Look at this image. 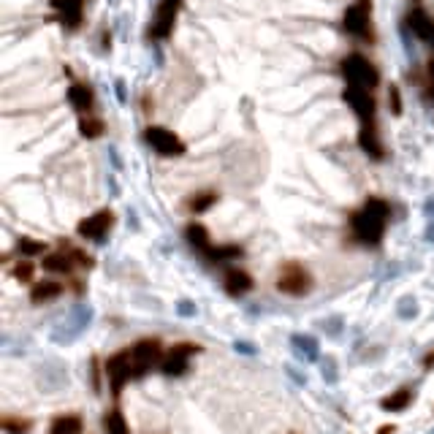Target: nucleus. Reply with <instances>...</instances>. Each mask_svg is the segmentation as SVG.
<instances>
[{"instance_id":"nucleus-1","label":"nucleus","mask_w":434,"mask_h":434,"mask_svg":"<svg viewBox=\"0 0 434 434\" xmlns=\"http://www.w3.org/2000/svg\"><path fill=\"white\" fill-rule=\"evenodd\" d=\"M388 217H391L388 201L380 198V196H369L364 201V207L358 209V212H353L351 217L353 239L361 242V245H380L383 236H386Z\"/></svg>"},{"instance_id":"nucleus-2","label":"nucleus","mask_w":434,"mask_h":434,"mask_svg":"<svg viewBox=\"0 0 434 434\" xmlns=\"http://www.w3.org/2000/svg\"><path fill=\"white\" fill-rule=\"evenodd\" d=\"M93 315H95V310H93L90 304H74V307L68 310V315L52 329V342H57V345H71L76 337H82L84 331L90 329Z\"/></svg>"},{"instance_id":"nucleus-3","label":"nucleus","mask_w":434,"mask_h":434,"mask_svg":"<svg viewBox=\"0 0 434 434\" xmlns=\"http://www.w3.org/2000/svg\"><path fill=\"white\" fill-rule=\"evenodd\" d=\"M158 364H163V345L158 337H144L130 348V377L133 380L144 377Z\"/></svg>"},{"instance_id":"nucleus-4","label":"nucleus","mask_w":434,"mask_h":434,"mask_svg":"<svg viewBox=\"0 0 434 434\" xmlns=\"http://www.w3.org/2000/svg\"><path fill=\"white\" fill-rule=\"evenodd\" d=\"M312 274L307 266L296 264V261H288L283 269H280V277H277V290L285 293V296H293V299H301L312 290Z\"/></svg>"},{"instance_id":"nucleus-5","label":"nucleus","mask_w":434,"mask_h":434,"mask_svg":"<svg viewBox=\"0 0 434 434\" xmlns=\"http://www.w3.org/2000/svg\"><path fill=\"white\" fill-rule=\"evenodd\" d=\"M342 76L348 79V84H355V87H367V90H374L377 82H380V74H377V68H374L372 62L367 60L364 55H358V52H353L348 55L345 60H342Z\"/></svg>"},{"instance_id":"nucleus-6","label":"nucleus","mask_w":434,"mask_h":434,"mask_svg":"<svg viewBox=\"0 0 434 434\" xmlns=\"http://www.w3.org/2000/svg\"><path fill=\"white\" fill-rule=\"evenodd\" d=\"M345 30L355 36L358 41H372V11H369V0H355L348 6L345 17H342Z\"/></svg>"},{"instance_id":"nucleus-7","label":"nucleus","mask_w":434,"mask_h":434,"mask_svg":"<svg viewBox=\"0 0 434 434\" xmlns=\"http://www.w3.org/2000/svg\"><path fill=\"white\" fill-rule=\"evenodd\" d=\"M144 139L147 144L152 147L158 155H163V158H179V155H185V142L174 133V130H168L163 125H149L144 130Z\"/></svg>"},{"instance_id":"nucleus-8","label":"nucleus","mask_w":434,"mask_h":434,"mask_svg":"<svg viewBox=\"0 0 434 434\" xmlns=\"http://www.w3.org/2000/svg\"><path fill=\"white\" fill-rule=\"evenodd\" d=\"M179 6L182 0H161L158 3V11H155V20H152V27H149V39L155 41H165L177 25V17H179Z\"/></svg>"},{"instance_id":"nucleus-9","label":"nucleus","mask_w":434,"mask_h":434,"mask_svg":"<svg viewBox=\"0 0 434 434\" xmlns=\"http://www.w3.org/2000/svg\"><path fill=\"white\" fill-rule=\"evenodd\" d=\"M196 353H201V345H193V342H179V345H174L168 355L163 358V364H161V369H163L165 377H179V374L187 372V367H190V358L196 355Z\"/></svg>"},{"instance_id":"nucleus-10","label":"nucleus","mask_w":434,"mask_h":434,"mask_svg":"<svg viewBox=\"0 0 434 434\" xmlns=\"http://www.w3.org/2000/svg\"><path fill=\"white\" fill-rule=\"evenodd\" d=\"M106 374H109V386H111V393L114 399L123 393L125 383L133 380L130 377V351H120L114 355L106 358Z\"/></svg>"},{"instance_id":"nucleus-11","label":"nucleus","mask_w":434,"mask_h":434,"mask_svg":"<svg viewBox=\"0 0 434 434\" xmlns=\"http://www.w3.org/2000/svg\"><path fill=\"white\" fill-rule=\"evenodd\" d=\"M114 226V212L111 209H101V212H95V215H90V217H84L82 223H79V236L82 239H90V242H104L106 236H109V231Z\"/></svg>"},{"instance_id":"nucleus-12","label":"nucleus","mask_w":434,"mask_h":434,"mask_svg":"<svg viewBox=\"0 0 434 434\" xmlns=\"http://www.w3.org/2000/svg\"><path fill=\"white\" fill-rule=\"evenodd\" d=\"M345 101L351 104V109L358 114L361 123H374V95L372 90L367 87H355V84H348L345 87Z\"/></svg>"},{"instance_id":"nucleus-13","label":"nucleus","mask_w":434,"mask_h":434,"mask_svg":"<svg viewBox=\"0 0 434 434\" xmlns=\"http://www.w3.org/2000/svg\"><path fill=\"white\" fill-rule=\"evenodd\" d=\"M358 144H361V149H364L369 158H374V161H383V158H386V147H383V142H380L377 123H361Z\"/></svg>"},{"instance_id":"nucleus-14","label":"nucleus","mask_w":434,"mask_h":434,"mask_svg":"<svg viewBox=\"0 0 434 434\" xmlns=\"http://www.w3.org/2000/svg\"><path fill=\"white\" fill-rule=\"evenodd\" d=\"M290 348L301 361H320V345L312 334H290Z\"/></svg>"},{"instance_id":"nucleus-15","label":"nucleus","mask_w":434,"mask_h":434,"mask_svg":"<svg viewBox=\"0 0 434 434\" xmlns=\"http://www.w3.org/2000/svg\"><path fill=\"white\" fill-rule=\"evenodd\" d=\"M68 386V372L60 364H43V369L39 372V388L41 391H60Z\"/></svg>"},{"instance_id":"nucleus-16","label":"nucleus","mask_w":434,"mask_h":434,"mask_svg":"<svg viewBox=\"0 0 434 434\" xmlns=\"http://www.w3.org/2000/svg\"><path fill=\"white\" fill-rule=\"evenodd\" d=\"M252 277H250V271L245 269H228L226 271V280H223V288H226L228 296H245V293H250L252 290Z\"/></svg>"},{"instance_id":"nucleus-17","label":"nucleus","mask_w":434,"mask_h":434,"mask_svg":"<svg viewBox=\"0 0 434 434\" xmlns=\"http://www.w3.org/2000/svg\"><path fill=\"white\" fill-rule=\"evenodd\" d=\"M407 22L413 27V33L421 39V41H434V20L423 11V8H410L407 11Z\"/></svg>"},{"instance_id":"nucleus-18","label":"nucleus","mask_w":434,"mask_h":434,"mask_svg":"<svg viewBox=\"0 0 434 434\" xmlns=\"http://www.w3.org/2000/svg\"><path fill=\"white\" fill-rule=\"evenodd\" d=\"M68 104L74 106L79 114H90L93 111V106H95V95H93V90L87 87V84H71L68 87Z\"/></svg>"},{"instance_id":"nucleus-19","label":"nucleus","mask_w":434,"mask_h":434,"mask_svg":"<svg viewBox=\"0 0 434 434\" xmlns=\"http://www.w3.org/2000/svg\"><path fill=\"white\" fill-rule=\"evenodd\" d=\"M57 296H62V283H57V280H43V283L33 285V290H30V301L33 304L55 301Z\"/></svg>"},{"instance_id":"nucleus-20","label":"nucleus","mask_w":434,"mask_h":434,"mask_svg":"<svg viewBox=\"0 0 434 434\" xmlns=\"http://www.w3.org/2000/svg\"><path fill=\"white\" fill-rule=\"evenodd\" d=\"M41 266L43 271H52V274H71L76 264H74L71 252H46Z\"/></svg>"},{"instance_id":"nucleus-21","label":"nucleus","mask_w":434,"mask_h":434,"mask_svg":"<svg viewBox=\"0 0 434 434\" xmlns=\"http://www.w3.org/2000/svg\"><path fill=\"white\" fill-rule=\"evenodd\" d=\"M410 405H413V391H410V388H396L393 393L383 396V402H380V407H383L386 413H402V410H407Z\"/></svg>"},{"instance_id":"nucleus-22","label":"nucleus","mask_w":434,"mask_h":434,"mask_svg":"<svg viewBox=\"0 0 434 434\" xmlns=\"http://www.w3.org/2000/svg\"><path fill=\"white\" fill-rule=\"evenodd\" d=\"M185 236H187V242L198 250V252H204V255L215 247V245H212V239H209V231L201 226V223H190V226L185 228Z\"/></svg>"},{"instance_id":"nucleus-23","label":"nucleus","mask_w":434,"mask_h":434,"mask_svg":"<svg viewBox=\"0 0 434 434\" xmlns=\"http://www.w3.org/2000/svg\"><path fill=\"white\" fill-rule=\"evenodd\" d=\"M217 204V193L215 190H198V193H193L190 198H187V209L193 212V215H204L209 209Z\"/></svg>"},{"instance_id":"nucleus-24","label":"nucleus","mask_w":434,"mask_h":434,"mask_svg":"<svg viewBox=\"0 0 434 434\" xmlns=\"http://www.w3.org/2000/svg\"><path fill=\"white\" fill-rule=\"evenodd\" d=\"M49 434H82V418L74 413L57 415L49 426Z\"/></svg>"},{"instance_id":"nucleus-25","label":"nucleus","mask_w":434,"mask_h":434,"mask_svg":"<svg viewBox=\"0 0 434 434\" xmlns=\"http://www.w3.org/2000/svg\"><path fill=\"white\" fill-rule=\"evenodd\" d=\"M0 429L6 434H30L33 432V421H30V418L3 415V418H0Z\"/></svg>"},{"instance_id":"nucleus-26","label":"nucleus","mask_w":434,"mask_h":434,"mask_svg":"<svg viewBox=\"0 0 434 434\" xmlns=\"http://www.w3.org/2000/svg\"><path fill=\"white\" fill-rule=\"evenodd\" d=\"M104 429H106V434H130V426H128L125 415L120 413L117 407L104 415Z\"/></svg>"},{"instance_id":"nucleus-27","label":"nucleus","mask_w":434,"mask_h":434,"mask_svg":"<svg viewBox=\"0 0 434 434\" xmlns=\"http://www.w3.org/2000/svg\"><path fill=\"white\" fill-rule=\"evenodd\" d=\"M104 130H106L104 120H98L93 114H84L82 120H79V133H82L84 139H101Z\"/></svg>"},{"instance_id":"nucleus-28","label":"nucleus","mask_w":434,"mask_h":434,"mask_svg":"<svg viewBox=\"0 0 434 434\" xmlns=\"http://www.w3.org/2000/svg\"><path fill=\"white\" fill-rule=\"evenodd\" d=\"M242 255H245V250L239 245H220V247H212L207 252V258H212V261H231V258H242Z\"/></svg>"},{"instance_id":"nucleus-29","label":"nucleus","mask_w":434,"mask_h":434,"mask_svg":"<svg viewBox=\"0 0 434 434\" xmlns=\"http://www.w3.org/2000/svg\"><path fill=\"white\" fill-rule=\"evenodd\" d=\"M17 252L20 255H43V252H49V247L39 242V239H30V236H22L20 242H17Z\"/></svg>"},{"instance_id":"nucleus-30","label":"nucleus","mask_w":434,"mask_h":434,"mask_svg":"<svg viewBox=\"0 0 434 434\" xmlns=\"http://www.w3.org/2000/svg\"><path fill=\"white\" fill-rule=\"evenodd\" d=\"M418 301H415V296H402L399 299V304H396V315L402 318V320H413L418 318Z\"/></svg>"},{"instance_id":"nucleus-31","label":"nucleus","mask_w":434,"mask_h":434,"mask_svg":"<svg viewBox=\"0 0 434 434\" xmlns=\"http://www.w3.org/2000/svg\"><path fill=\"white\" fill-rule=\"evenodd\" d=\"M320 374H323L326 386H337V383H339V367H337V358L326 355V358L320 361Z\"/></svg>"},{"instance_id":"nucleus-32","label":"nucleus","mask_w":434,"mask_h":434,"mask_svg":"<svg viewBox=\"0 0 434 434\" xmlns=\"http://www.w3.org/2000/svg\"><path fill=\"white\" fill-rule=\"evenodd\" d=\"M320 329L326 331L329 337H339V334H342V329H345V320H342L339 315H331V318H326V320L320 323Z\"/></svg>"},{"instance_id":"nucleus-33","label":"nucleus","mask_w":434,"mask_h":434,"mask_svg":"<svg viewBox=\"0 0 434 434\" xmlns=\"http://www.w3.org/2000/svg\"><path fill=\"white\" fill-rule=\"evenodd\" d=\"M11 274H14L17 283H30V280H33V264H30V261H20Z\"/></svg>"},{"instance_id":"nucleus-34","label":"nucleus","mask_w":434,"mask_h":434,"mask_svg":"<svg viewBox=\"0 0 434 434\" xmlns=\"http://www.w3.org/2000/svg\"><path fill=\"white\" fill-rule=\"evenodd\" d=\"M68 252H71V258H74V264H76L79 269H93L95 261H93L87 252H82V250H68Z\"/></svg>"},{"instance_id":"nucleus-35","label":"nucleus","mask_w":434,"mask_h":434,"mask_svg":"<svg viewBox=\"0 0 434 434\" xmlns=\"http://www.w3.org/2000/svg\"><path fill=\"white\" fill-rule=\"evenodd\" d=\"M196 304L193 301H187V299H182V301H177V315L179 318H196Z\"/></svg>"},{"instance_id":"nucleus-36","label":"nucleus","mask_w":434,"mask_h":434,"mask_svg":"<svg viewBox=\"0 0 434 434\" xmlns=\"http://www.w3.org/2000/svg\"><path fill=\"white\" fill-rule=\"evenodd\" d=\"M231 348H233L236 353H242V355H255V353H258V348H255V345H250V342H242V339H236V342H233Z\"/></svg>"},{"instance_id":"nucleus-37","label":"nucleus","mask_w":434,"mask_h":434,"mask_svg":"<svg viewBox=\"0 0 434 434\" xmlns=\"http://www.w3.org/2000/svg\"><path fill=\"white\" fill-rule=\"evenodd\" d=\"M388 101H391V106H393V114H402V95H399V87H391Z\"/></svg>"},{"instance_id":"nucleus-38","label":"nucleus","mask_w":434,"mask_h":434,"mask_svg":"<svg viewBox=\"0 0 434 434\" xmlns=\"http://www.w3.org/2000/svg\"><path fill=\"white\" fill-rule=\"evenodd\" d=\"M285 372L290 374V380H293L296 386H307V377H304V374H299V372H296V369H293V367H288Z\"/></svg>"},{"instance_id":"nucleus-39","label":"nucleus","mask_w":434,"mask_h":434,"mask_svg":"<svg viewBox=\"0 0 434 434\" xmlns=\"http://www.w3.org/2000/svg\"><path fill=\"white\" fill-rule=\"evenodd\" d=\"M423 369H434V351L423 355Z\"/></svg>"},{"instance_id":"nucleus-40","label":"nucleus","mask_w":434,"mask_h":434,"mask_svg":"<svg viewBox=\"0 0 434 434\" xmlns=\"http://www.w3.org/2000/svg\"><path fill=\"white\" fill-rule=\"evenodd\" d=\"M377 434H396V426H393V423H383V426L377 429Z\"/></svg>"},{"instance_id":"nucleus-41","label":"nucleus","mask_w":434,"mask_h":434,"mask_svg":"<svg viewBox=\"0 0 434 434\" xmlns=\"http://www.w3.org/2000/svg\"><path fill=\"white\" fill-rule=\"evenodd\" d=\"M429 212L434 215V201H429Z\"/></svg>"},{"instance_id":"nucleus-42","label":"nucleus","mask_w":434,"mask_h":434,"mask_svg":"<svg viewBox=\"0 0 434 434\" xmlns=\"http://www.w3.org/2000/svg\"><path fill=\"white\" fill-rule=\"evenodd\" d=\"M429 434H434V429H432V432H429Z\"/></svg>"},{"instance_id":"nucleus-43","label":"nucleus","mask_w":434,"mask_h":434,"mask_svg":"<svg viewBox=\"0 0 434 434\" xmlns=\"http://www.w3.org/2000/svg\"><path fill=\"white\" fill-rule=\"evenodd\" d=\"M432 43H434V41H432Z\"/></svg>"}]
</instances>
